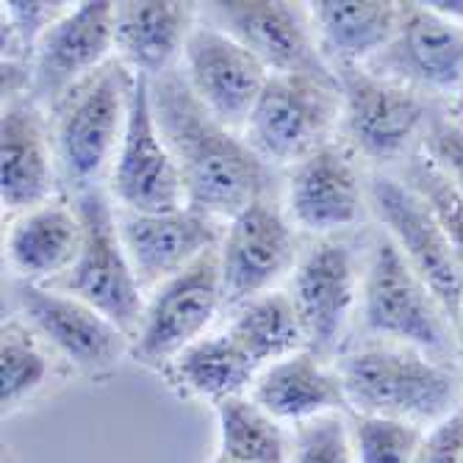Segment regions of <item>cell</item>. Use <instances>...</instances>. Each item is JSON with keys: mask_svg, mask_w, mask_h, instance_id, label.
Wrapping results in <instances>:
<instances>
[{"mask_svg": "<svg viewBox=\"0 0 463 463\" xmlns=\"http://www.w3.org/2000/svg\"><path fill=\"white\" fill-rule=\"evenodd\" d=\"M137 78L122 61L111 59L48 111L59 178L72 197L103 186V178L111 175Z\"/></svg>", "mask_w": 463, "mask_h": 463, "instance_id": "cell-3", "label": "cell"}, {"mask_svg": "<svg viewBox=\"0 0 463 463\" xmlns=\"http://www.w3.org/2000/svg\"><path fill=\"white\" fill-rule=\"evenodd\" d=\"M366 205L361 173L342 145L330 142L288 170L283 212L298 231L330 239L353 228Z\"/></svg>", "mask_w": 463, "mask_h": 463, "instance_id": "cell-18", "label": "cell"}, {"mask_svg": "<svg viewBox=\"0 0 463 463\" xmlns=\"http://www.w3.org/2000/svg\"><path fill=\"white\" fill-rule=\"evenodd\" d=\"M405 181L430 205V212L436 214L439 225L444 228V233L455 250V259L463 269V194L436 170L425 156H416L408 161Z\"/></svg>", "mask_w": 463, "mask_h": 463, "instance_id": "cell-30", "label": "cell"}, {"mask_svg": "<svg viewBox=\"0 0 463 463\" xmlns=\"http://www.w3.org/2000/svg\"><path fill=\"white\" fill-rule=\"evenodd\" d=\"M361 322L369 339L408 345L447 361L455 325L386 233H377L361 269ZM458 350V347H455Z\"/></svg>", "mask_w": 463, "mask_h": 463, "instance_id": "cell-4", "label": "cell"}, {"mask_svg": "<svg viewBox=\"0 0 463 463\" xmlns=\"http://www.w3.org/2000/svg\"><path fill=\"white\" fill-rule=\"evenodd\" d=\"M61 186L51 117L31 98L4 103L0 122V203L9 214H25L56 200Z\"/></svg>", "mask_w": 463, "mask_h": 463, "instance_id": "cell-19", "label": "cell"}, {"mask_svg": "<svg viewBox=\"0 0 463 463\" xmlns=\"http://www.w3.org/2000/svg\"><path fill=\"white\" fill-rule=\"evenodd\" d=\"M83 222L72 200H51L20 214L6 233V264L20 283L53 286L75 264Z\"/></svg>", "mask_w": 463, "mask_h": 463, "instance_id": "cell-23", "label": "cell"}, {"mask_svg": "<svg viewBox=\"0 0 463 463\" xmlns=\"http://www.w3.org/2000/svg\"><path fill=\"white\" fill-rule=\"evenodd\" d=\"M106 189L122 212L166 214L189 208L178 164L158 128L147 78H137L128 122Z\"/></svg>", "mask_w": 463, "mask_h": 463, "instance_id": "cell-11", "label": "cell"}, {"mask_svg": "<svg viewBox=\"0 0 463 463\" xmlns=\"http://www.w3.org/2000/svg\"><path fill=\"white\" fill-rule=\"evenodd\" d=\"M342 92V131L369 161H397L425 139L430 106L422 92L374 72L366 64L333 67Z\"/></svg>", "mask_w": 463, "mask_h": 463, "instance_id": "cell-7", "label": "cell"}, {"mask_svg": "<svg viewBox=\"0 0 463 463\" xmlns=\"http://www.w3.org/2000/svg\"><path fill=\"white\" fill-rule=\"evenodd\" d=\"M181 72L194 98L239 134H244L250 111L256 109L272 75L236 36L212 20L194 25L181 59Z\"/></svg>", "mask_w": 463, "mask_h": 463, "instance_id": "cell-15", "label": "cell"}, {"mask_svg": "<svg viewBox=\"0 0 463 463\" xmlns=\"http://www.w3.org/2000/svg\"><path fill=\"white\" fill-rule=\"evenodd\" d=\"M366 67L422 95L458 98L463 90V23L428 4H402L394 39Z\"/></svg>", "mask_w": 463, "mask_h": 463, "instance_id": "cell-17", "label": "cell"}, {"mask_svg": "<svg viewBox=\"0 0 463 463\" xmlns=\"http://www.w3.org/2000/svg\"><path fill=\"white\" fill-rule=\"evenodd\" d=\"M455 347H458V353L463 355V308H460V314H458V319H455Z\"/></svg>", "mask_w": 463, "mask_h": 463, "instance_id": "cell-34", "label": "cell"}, {"mask_svg": "<svg viewBox=\"0 0 463 463\" xmlns=\"http://www.w3.org/2000/svg\"><path fill=\"white\" fill-rule=\"evenodd\" d=\"M150 98L189 208L228 222L256 200L272 197V164L250 147L244 134L222 125L194 98L181 67L153 78Z\"/></svg>", "mask_w": 463, "mask_h": 463, "instance_id": "cell-1", "label": "cell"}, {"mask_svg": "<svg viewBox=\"0 0 463 463\" xmlns=\"http://www.w3.org/2000/svg\"><path fill=\"white\" fill-rule=\"evenodd\" d=\"M286 463H358L347 413L319 416L291 428V449Z\"/></svg>", "mask_w": 463, "mask_h": 463, "instance_id": "cell-31", "label": "cell"}, {"mask_svg": "<svg viewBox=\"0 0 463 463\" xmlns=\"http://www.w3.org/2000/svg\"><path fill=\"white\" fill-rule=\"evenodd\" d=\"M402 4L392 0H317L308 14L330 67L369 64L397 33Z\"/></svg>", "mask_w": 463, "mask_h": 463, "instance_id": "cell-25", "label": "cell"}, {"mask_svg": "<svg viewBox=\"0 0 463 463\" xmlns=\"http://www.w3.org/2000/svg\"><path fill=\"white\" fill-rule=\"evenodd\" d=\"M288 294L308 350L330 361L361 308V272L350 244L330 236L306 250L294 267Z\"/></svg>", "mask_w": 463, "mask_h": 463, "instance_id": "cell-14", "label": "cell"}, {"mask_svg": "<svg viewBox=\"0 0 463 463\" xmlns=\"http://www.w3.org/2000/svg\"><path fill=\"white\" fill-rule=\"evenodd\" d=\"M350 413L430 428L463 402V374L444 358L392 342H364L335 361Z\"/></svg>", "mask_w": 463, "mask_h": 463, "instance_id": "cell-2", "label": "cell"}, {"mask_svg": "<svg viewBox=\"0 0 463 463\" xmlns=\"http://www.w3.org/2000/svg\"><path fill=\"white\" fill-rule=\"evenodd\" d=\"M17 303L20 317L42 335V342L53 350L61 366L78 377L106 383L119 364L131 358V335L98 308L61 288L20 283Z\"/></svg>", "mask_w": 463, "mask_h": 463, "instance_id": "cell-8", "label": "cell"}, {"mask_svg": "<svg viewBox=\"0 0 463 463\" xmlns=\"http://www.w3.org/2000/svg\"><path fill=\"white\" fill-rule=\"evenodd\" d=\"M61 361L42 342V335L23 319L9 317L0 330V402L4 416L31 405L56 377Z\"/></svg>", "mask_w": 463, "mask_h": 463, "instance_id": "cell-28", "label": "cell"}, {"mask_svg": "<svg viewBox=\"0 0 463 463\" xmlns=\"http://www.w3.org/2000/svg\"><path fill=\"white\" fill-rule=\"evenodd\" d=\"M339 128V80L314 75H269L244 125V139L267 164L294 166L330 145Z\"/></svg>", "mask_w": 463, "mask_h": 463, "instance_id": "cell-6", "label": "cell"}, {"mask_svg": "<svg viewBox=\"0 0 463 463\" xmlns=\"http://www.w3.org/2000/svg\"><path fill=\"white\" fill-rule=\"evenodd\" d=\"M217 419V463H286L291 428L267 413L250 394L214 405Z\"/></svg>", "mask_w": 463, "mask_h": 463, "instance_id": "cell-27", "label": "cell"}, {"mask_svg": "<svg viewBox=\"0 0 463 463\" xmlns=\"http://www.w3.org/2000/svg\"><path fill=\"white\" fill-rule=\"evenodd\" d=\"M460 411H463V402H460Z\"/></svg>", "mask_w": 463, "mask_h": 463, "instance_id": "cell-36", "label": "cell"}, {"mask_svg": "<svg viewBox=\"0 0 463 463\" xmlns=\"http://www.w3.org/2000/svg\"><path fill=\"white\" fill-rule=\"evenodd\" d=\"M250 397L286 428H298L330 413H350L339 369L311 350L264 366L256 374Z\"/></svg>", "mask_w": 463, "mask_h": 463, "instance_id": "cell-22", "label": "cell"}, {"mask_svg": "<svg viewBox=\"0 0 463 463\" xmlns=\"http://www.w3.org/2000/svg\"><path fill=\"white\" fill-rule=\"evenodd\" d=\"M455 100H458V103H455V117H452V119L463 125V90H460V95H458Z\"/></svg>", "mask_w": 463, "mask_h": 463, "instance_id": "cell-35", "label": "cell"}, {"mask_svg": "<svg viewBox=\"0 0 463 463\" xmlns=\"http://www.w3.org/2000/svg\"><path fill=\"white\" fill-rule=\"evenodd\" d=\"M228 335L259 366V372L275 361H283L300 350H308L306 333L288 291H267L231 311Z\"/></svg>", "mask_w": 463, "mask_h": 463, "instance_id": "cell-26", "label": "cell"}, {"mask_svg": "<svg viewBox=\"0 0 463 463\" xmlns=\"http://www.w3.org/2000/svg\"><path fill=\"white\" fill-rule=\"evenodd\" d=\"M358 463H411L428 428L400 419L347 413Z\"/></svg>", "mask_w": 463, "mask_h": 463, "instance_id": "cell-29", "label": "cell"}, {"mask_svg": "<svg viewBox=\"0 0 463 463\" xmlns=\"http://www.w3.org/2000/svg\"><path fill=\"white\" fill-rule=\"evenodd\" d=\"M212 23L236 36L272 75H314L339 80L325 59L308 4L286 0H222L208 4Z\"/></svg>", "mask_w": 463, "mask_h": 463, "instance_id": "cell-13", "label": "cell"}, {"mask_svg": "<svg viewBox=\"0 0 463 463\" xmlns=\"http://www.w3.org/2000/svg\"><path fill=\"white\" fill-rule=\"evenodd\" d=\"M212 463H217V460H212Z\"/></svg>", "mask_w": 463, "mask_h": 463, "instance_id": "cell-37", "label": "cell"}, {"mask_svg": "<svg viewBox=\"0 0 463 463\" xmlns=\"http://www.w3.org/2000/svg\"><path fill=\"white\" fill-rule=\"evenodd\" d=\"M259 366L231 339L228 330L205 333L161 369L166 389L189 402L220 405L222 400L250 394Z\"/></svg>", "mask_w": 463, "mask_h": 463, "instance_id": "cell-24", "label": "cell"}, {"mask_svg": "<svg viewBox=\"0 0 463 463\" xmlns=\"http://www.w3.org/2000/svg\"><path fill=\"white\" fill-rule=\"evenodd\" d=\"M114 59V4L90 0L67 9L36 42L31 100L51 111L72 87Z\"/></svg>", "mask_w": 463, "mask_h": 463, "instance_id": "cell-16", "label": "cell"}, {"mask_svg": "<svg viewBox=\"0 0 463 463\" xmlns=\"http://www.w3.org/2000/svg\"><path fill=\"white\" fill-rule=\"evenodd\" d=\"M72 203L83 222V239L72 269L59 283H53V288L90 303L134 339L145 314L147 294L119 239L114 200L106 186H98L75 194Z\"/></svg>", "mask_w": 463, "mask_h": 463, "instance_id": "cell-5", "label": "cell"}, {"mask_svg": "<svg viewBox=\"0 0 463 463\" xmlns=\"http://www.w3.org/2000/svg\"><path fill=\"white\" fill-rule=\"evenodd\" d=\"M194 25V4H175V0L114 4V59L139 78H161L181 67Z\"/></svg>", "mask_w": 463, "mask_h": 463, "instance_id": "cell-21", "label": "cell"}, {"mask_svg": "<svg viewBox=\"0 0 463 463\" xmlns=\"http://www.w3.org/2000/svg\"><path fill=\"white\" fill-rule=\"evenodd\" d=\"M411 463H463V411L430 425Z\"/></svg>", "mask_w": 463, "mask_h": 463, "instance_id": "cell-33", "label": "cell"}, {"mask_svg": "<svg viewBox=\"0 0 463 463\" xmlns=\"http://www.w3.org/2000/svg\"><path fill=\"white\" fill-rule=\"evenodd\" d=\"M300 261L298 228L272 197L256 200L228 220L220 241L222 300L233 311L241 303L267 294Z\"/></svg>", "mask_w": 463, "mask_h": 463, "instance_id": "cell-12", "label": "cell"}, {"mask_svg": "<svg viewBox=\"0 0 463 463\" xmlns=\"http://www.w3.org/2000/svg\"><path fill=\"white\" fill-rule=\"evenodd\" d=\"M422 156L463 194V125L452 117L433 119L422 139Z\"/></svg>", "mask_w": 463, "mask_h": 463, "instance_id": "cell-32", "label": "cell"}, {"mask_svg": "<svg viewBox=\"0 0 463 463\" xmlns=\"http://www.w3.org/2000/svg\"><path fill=\"white\" fill-rule=\"evenodd\" d=\"M369 208L408 267L428 283L452 325L463 308V269L425 197L405 178L377 173L366 184Z\"/></svg>", "mask_w": 463, "mask_h": 463, "instance_id": "cell-10", "label": "cell"}, {"mask_svg": "<svg viewBox=\"0 0 463 463\" xmlns=\"http://www.w3.org/2000/svg\"><path fill=\"white\" fill-rule=\"evenodd\" d=\"M222 308L225 300L217 247L147 294L142 322L131 339V358L161 374L178 353L203 339Z\"/></svg>", "mask_w": 463, "mask_h": 463, "instance_id": "cell-9", "label": "cell"}, {"mask_svg": "<svg viewBox=\"0 0 463 463\" xmlns=\"http://www.w3.org/2000/svg\"><path fill=\"white\" fill-rule=\"evenodd\" d=\"M117 225L145 294L192 267L222 241L220 222L194 208L166 214H137L117 208Z\"/></svg>", "mask_w": 463, "mask_h": 463, "instance_id": "cell-20", "label": "cell"}]
</instances>
